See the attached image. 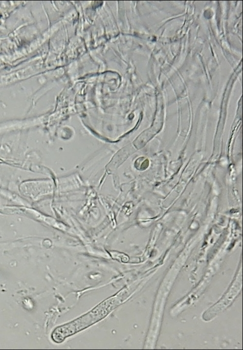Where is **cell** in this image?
I'll list each match as a JSON object with an SVG mask.
<instances>
[{"mask_svg": "<svg viewBox=\"0 0 243 350\" xmlns=\"http://www.w3.org/2000/svg\"><path fill=\"white\" fill-rule=\"evenodd\" d=\"M110 298L97 306L86 314L74 321L57 327L51 334L52 340L56 343H62L66 337L88 327L105 317L118 305L121 297Z\"/></svg>", "mask_w": 243, "mask_h": 350, "instance_id": "cell-1", "label": "cell"}]
</instances>
